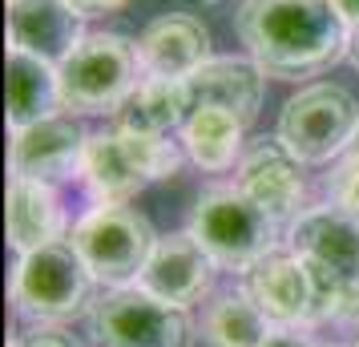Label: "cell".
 <instances>
[{"instance_id": "5bb4252c", "label": "cell", "mask_w": 359, "mask_h": 347, "mask_svg": "<svg viewBox=\"0 0 359 347\" xmlns=\"http://www.w3.org/2000/svg\"><path fill=\"white\" fill-rule=\"evenodd\" d=\"M85 41V17L69 0H8V49L61 65Z\"/></svg>"}, {"instance_id": "9a60e30c", "label": "cell", "mask_w": 359, "mask_h": 347, "mask_svg": "<svg viewBox=\"0 0 359 347\" xmlns=\"http://www.w3.org/2000/svg\"><path fill=\"white\" fill-rule=\"evenodd\" d=\"M137 61L146 77H174L186 81L190 73L210 61V33L190 13H165L149 20L146 33L137 36Z\"/></svg>"}, {"instance_id": "52a82bcc", "label": "cell", "mask_w": 359, "mask_h": 347, "mask_svg": "<svg viewBox=\"0 0 359 347\" xmlns=\"http://www.w3.org/2000/svg\"><path fill=\"white\" fill-rule=\"evenodd\" d=\"M359 133V101L331 81H315L299 89L283 114H278L275 137L291 149L303 165L339 162Z\"/></svg>"}, {"instance_id": "2e32d148", "label": "cell", "mask_w": 359, "mask_h": 347, "mask_svg": "<svg viewBox=\"0 0 359 347\" xmlns=\"http://www.w3.org/2000/svg\"><path fill=\"white\" fill-rule=\"evenodd\" d=\"M262 89H266V73H262L250 57H210L206 65L186 77V97L190 109L202 105H218L238 114L250 125L262 105Z\"/></svg>"}, {"instance_id": "83f0119b", "label": "cell", "mask_w": 359, "mask_h": 347, "mask_svg": "<svg viewBox=\"0 0 359 347\" xmlns=\"http://www.w3.org/2000/svg\"><path fill=\"white\" fill-rule=\"evenodd\" d=\"M351 347H359V327H355V339H351Z\"/></svg>"}, {"instance_id": "484cf974", "label": "cell", "mask_w": 359, "mask_h": 347, "mask_svg": "<svg viewBox=\"0 0 359 347\" xmlns=\"http://www.w3.org/2000/svg\"><path fill=\"white\" fill-rule=\"evenodd\" d=\"M339 4L343 20H347V29H359V0H335Z\"/></svg>"}, {"instance_id": "5b68a950", "label": "cell", "mask_w": 359, "mask_h": 347, "mask_svg": "<svg viewBox=\"0 0 359 347\" xmlns=\"http://www.w3.org/2000/svg\"><path fill=\"white\" fill-rule=\"evenodd\" d=\"M57 77H61L65 114L114 117L146 73L137 61V41H126L117 33H93L57 65Z\"/></svg>"}, {"instance_id": "f1b7e54d", "label": "cell", "mask_w": 359, "mask_h": 347, "mask_svg": "<svg viewBox=\"0 0 359 347\" xmlns=\"http://www.w3.org/2000/svg\"><path fill=\"white\" fill-rule=\"evenodd\" d=\"M351 149H359V133H355V142H351Z\"/></svg>"}, {"instance_id": "7a4b0ae2", "label": "cell", "mask_w": 359, "mask_h": 347, "mask_svg": "<svg viewBox=\"0 0 359 347\" xmlns=\"http://www.w3.org/2000/svg\"><path fill=\"white\" fill-rule=\"evenodd\" d=\"M186 162V146L158 137V133H137V130H114L89 133V146L81 158V178L89 198L109 202V206H130L149 182L174 178Z\"/></svg>"}, {"instance_id": "7402d4cb", "label": "cell", "mask_w": 359, "mask_h": 347, "mask_svg": "<svg viewBox=\"0 0 359 347\" xmlns=\"http://www.w3.org/2000/svg\"><path fill=\"white\" fill-rule=\"evenodd\" d=\"M327 202L359 218V149H347L327 174Z\"/></svg>"}, {"instance_id": "4316f807", "label": "cell", "mask_w": 359, "mask_h": 347, "mask_svg": "<svg viewBox=\"0 0 359 347\" xmlns=\"http://www.w3.org/2000/svg\"><path fill=\"white\" fill-rule=\"evenodd\" d=\"M347 61L359 69V29H351V49H347Z\"/></svg>"}, {"instance_id": "8fae6325", "label": "cell", "mask_w": 359, "mask_h": 347, "mask_svg": "<svg viewBox=\"0 0 359 347\" xmlns=\"http://www.w3.org/2000/svg\"><path fill=\"white\" fill-rule=\"evenodd\" d=\"M246 295L259 303L271 323H291V327H311L315 319V283L311 266L299 250H271L266 259L243 275Z\"/></svg>"}, {"instance_id": "603a6c76", "label": "cell", "mask_w": 359, "mask_h": 347, "mask_svg": "<svg viewBox=\"0 0 359 347\" xmlns=\"http://www.w3.org/2000/svg\"><path fill=\"white\" fill-rule=\"evenodd\" d=\"M259 347H319L311 339L307 327H291V323H275V327L266 331V339Z\"/></svg>"}, {"instance_id": "30bf717a", "label": "cell", "mask_w": 359, "mask_h": 347, "mask_svg": "<svg viewBox=\"0 0 359 347\" xmlns=\"http://www.w3.org/2000/svg\"><path fill=\"white\" fill-rule=\"evenodd\" d=\"M85 146H89V133L73 114H53L25 130H13V146H8L13 178H33L49 186L69 182L81 174Z\"/></svg>"}, {"instance_id": "6da1fadb", "label": "cell", "mask_w": 359, "mask_h": 347, "mask_svg": "<svg viewBox=\"0 0 359 347\" xmlns=\"http://www.w3.org/2000/svg\"><path fill=\"white\" fill-rule=\"evenodd\" d=\"M234 25L246 57L278 81L319 77L351 49V29L335 0H243Z\"/></svg>"}, {"instance_id": "ffe728a7", "label": "cell", "mask_w": 359, "mask_h": 347, "mask_svg": "<svg viewBox=\"0 0 359 347\" xmlns=\"http://www.w3.org/2000/svg\"><path fill=\"white\" fill-rule=\"evenodd\" d=\"M114 117H117L121 130L170 137V133L182 130V121L190 117L186 81H174V77H142V81L133 85V93L126 97V105H121Z\"/></svg>"}, {"instance_id": "ac0fdd59", "label": "cell", "mask_w": 359, "mask_h": 347, "mask_svg": "<svg viewBox=\"0 0 359 347\" xmlns=\"http://www.w3.org/2000/svg\"><path fill=\"white\" fill-rule=\"evenodd\" d=\"M178 142L186 146V158L198 170L222 174L230 165H238V158L246 154V121L230 109L202 105V109H190V117L182 121Z\"/></svg>"}, {"instance_id": "277c9868", "label": "cell", "mask_w": 359, "mask_h": 347, "mask_svg": "<svg viewBox=\"0 0 359 347\" xmlns=\"http://www.w3.org/2000/svg\"><path fill=\"white\" fill-rule=\"evenodd\" d=\"M97 287L101 283L93 279L81 250L69 238L29 250V254H17V266H13V303L25 319H33L41 327L65 323L73 315L89 311L97 303L93 299Z\"/></svg>"}, {"instance_id": "9c48e42d", "label": "cell", "mask_w": 359, "mask_h": 347, "mask_svg": "<svg viewBox=\"0 0 359 347\" xmlns=\"http://www.w3.org/2000/svg\"><path fill=\"white\" fill-rule=\"evenodd\" d=\"M234 186L255 206H262L283 231H291V222L307 210L303 206L307 202L303 162L278 137H259V142L246 146V154L234 165Z\"/></svg>"}, {"instance_id": "8992f818", "label": "cell", "mask_w": 359, "mask_h": 347, "mask_svg": "<svg viewBox=\"0 0 359 347\" xmlns=\"http://www.w3.org/2000/svg\"><path fill=\"white\" fill-rule=\"evenodd\" d=\"M69 243L81 250L93 279L109 291V287H133L137 283V275L146 271L149 254L158 247V234L149 226V218L137 215L133 206L97 202L73 222Z\"/></svg>"}, {"instance_id": "4fadbf2b", "label": "cell", "mask_w": 359, "mask_h": 347, "mask_svg": "<svg viewBox=\"0 0 359 347\" xmlns=\"http://www.w3.org/2000/svg\"><path fill=\"white\" fill-rule=\"evenodd\" d=\"M287 247L307 263L331 271L335 279L359 283V218L339 206H307L287 231Z\"/></svg>"}, {"instance_id": "3957f363", "label": "cell", "mask_w": 359, "mask_h": 347, "mask_svg": "<svg viewBox=\"0 0 359 347\" xmlns=\"http://www.w3.org/2000/svg\"><path fill=\"white\" fill-rule=\"evenodd\" d=\"M186 231L210 250L218 271H234V275H246L259 259L278 250V238L287 234L262 206H255L246 198L238 186L206 190L194 202Z\"/></svg>"}, {"instance_id": "ba28073f", "label": "cell", "mask_w": 359, "mask_h": 347, "mask_svg": "<svg viewBox=\"0 0 359 347\" xmlns=\"http://www.w3.org/2000/svg\"><path fill=\"white\" fill-rule=\"evenodd\" d=\"M89 335L97 347H194V319L186 307L133 287H109L89 307Z\"/></svg>"}, {"instance_id": "d4e9b609", "label": "cell", "mask_w": 359, "mask_h": 347, "mask_svg": "<svg viewBox=\"0 0 359 347\" xmlns=\"http://www.w3.org/2000/svg\"><path fill=\"white\" fill-rule=\"evenodd\" d=\"M81 17H101V13H117V8H126L130 0H69Z\"/></svg>"}, {"instance_id": "d6986e66", "label": "cell", "mask_w": 359, "mask_h": 347, "mask_svg": "<svg viewBox=\"0 0 359 347\" xmlns=\"http://www.w3.org/2000/svg\"><path fill=\"white\" fill-rule=\"evenodd\" d=\"M53 114H65L57 65L33 53L8 49V130H25Z\"/></svg>"}, {"instance_id": "cb8c5ba5", "label": "cell", "mask_w": 359, "mask_h": 347, "mask_svg": "<svg viewBox=\"0 0 359 347\" xmlns=\"http://www.w3.org/2000/svg\"><path fill=\"white\" fill-rule=\"evenodd\" d=\"M8 347H73L65 339V335H57V331H33V335H17V339H13V343Z\"/></svg>"}, {"instance_id": "e0dca14e", "label": "cell", "mask_w": 359, "mask_h": 347, "mask_svg": "<svg viewBox=\"0 0 359 347\" xmlns=\"http://www.w3.org/2000/svg\"><path fill=\"white\" fill-rule=\"evenodd\" d=\"M4 222H8V247L17 254H29V250L69 238L57 190L49 182H33V178H8Z\"/></svg>"}, {"instance_id": "7c38bea8", "label": "cell", "mask_w": 359, "mask_h": 347, "mask_svg": "<svg viewBox=\"0 0 359 347\" xmlns=\"http://www.w3.org/2000/svg\"><path fill=\"white\" fill-rule=\"evenodd\" d=\"M214 271H218V263L210 259V250L202 247L190 231H178V234L158 238L146 271L137 275V287L190 311L198 299L214 287Z\"/></svg>"}, {"instance_id": "44dd1931", "label": "cell", "mask_w": 359, "mask_h": 347, "mask_svg": "<svg viewBox=\"0 0 359 347\" xmlns=\"http://www.w3.org/2000/svg\"><path fill=\"white\" fill-rule=\"evenodd\" d=\"M271 327L275 323L246 295V287H234V291H222L214 303H206L198 335L206 347H259Z\"/></svg>"}, {"instance_id": "f546056e", "label": "cell", "mask_w": 359, "mask_h": 347, "mask_svg": "<svg viewBox=\"0 0 359 347\" xmlns=\"http://www.w3.org/2000/svg\"><path fill=\"white\" fill-rule=\"evenodd\" d=\"M319 347H339V343H319Z\"/></svg>"}]
</instances>
